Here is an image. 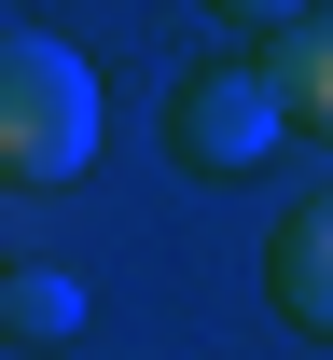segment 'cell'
Returning a JSON list of instances; mask_svg holds the SVG:
<instances>
[{"instance_id":"6da1fadb","label":"cell","mask_w":333,"mask_h":360,"mask_svg":"<svg viewBox=\"0 0 333 360\" xmlns=\"http://www.w3.org/2000/svg\"><path fill=\"white\" fill-rule=\"evenodd\" d=\"M84 167H97V70H84V42L0 28V180L14 194H56Z\"/></svg>"},{"instance_id":"7a4b0ae2","label":"cell","mask_w":333,"mask_h":360,"mask_svg":"<svg viewBox=\"0 0 333 360\" xmlns=\"http://www.w3.org/2000/svg\"><path fill=\"white\" fill-rule=\"evenodd\" d=\"M278 139H291V125H278V84H264V56H250V70H194V84L167 97V153H181L194 180H250Z\"/></svg>"},{"instance_id":"3957f363","label":"cell","mask_w":333,"mask_h":360,"mask_svg":"<svg viewBox=\"0 0 333 360\" xmlns=\"http://www.w3.org/2000/svg\"><path fill=\"white\" fill-rule=\"evenodd\" d=\"M264 305H278L291 333H320V347H333V194H306V208L264 236Z\"/></svg>"},{"instance_id":"277c9868","label":"cell","mask_w":333,"mask_h":360,"mask_svg":"<svg viewBox=\"0 0 333 360\" xmlns=\"http://www.w3.org/2000/svg\"><path fill=\"white\" fill-rule=\"evenodd\" d=\"M264 84H278V125L333 139V14H291L278 42H264Z\"/></svg>"},{"instance_id":"5b68a950","label":"cell","mask_w":333,"mask_h":360,"mask_svg":"<svg viewBox=\"0 0 333 360\" xmlns=\"http://www.w3.org/2000/svg\"><path fill=\"white\" fill-rule=\"evenodd\" d=\"M84 333V291L56 264H28V277H0V347H70Z\"/></svg>"},{"instance_id":"8992f818","label":"cell","mask_w":333,"mask_h":360,"mask_svg":"<svg viewBox=\"0 0 333 360\" xmlns=\"http://www.w3.org/2000/svg\"><path fill=\"white\" fill-rule=\"evenodd\" d=\"M0 277H14V264H0Z\"/></svg>"}]
</instances>
